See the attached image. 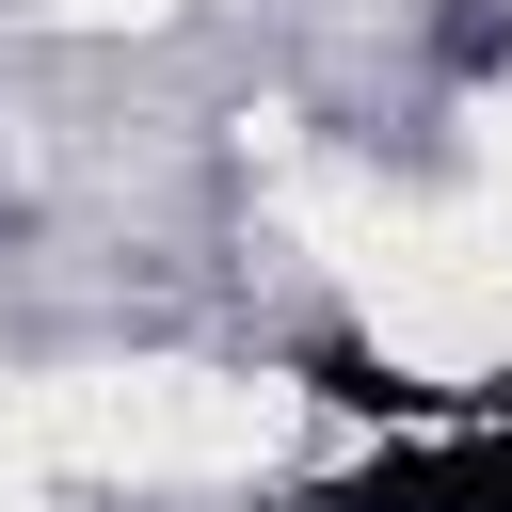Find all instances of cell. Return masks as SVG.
Returning a JSON list of instances; mask_svg holds the SVG:
<instances>
[{
    "label": "cell",
    "mask_w": 512,
    "mask_h": 512,
    "mask_svg": "<svg viewBox=\"0 0 512 512\" xmlns=\"http://www.w3.org/2000/svg\"><path fill=\"white\" fill-rule=\"evenodd\" d=\"M16 416L64 480H256L304 432V400L240 368H80V384H16Z\"/></svg>",
    "instance_id": "obj_1"
},
{
    "label": "cell",
    "mask_w": 512,
    "mask_h": 512,
    "mask_svg": "<svg viewBox=\"0 0 512 512\" xmlns=\"http://www.w3.org/2000/svg\"><path fill=\"white\" fill-rule=\"evenodd\" d=\"M64 496V464L32 448V416H16V384H0V512H48Z\"/></svg>",
    "instance_id": "obj_2"
},
{
    "label": "cell",
    "mask_w": 512,
    "mask_h": 512,
    "mask_svg": "<svg viewBox=\"0 0 512 512\" xmlns=\"http://www.w3.org/2000/svg\"><path fill=\"white\" fill-rule=\"evenodd\" d=\"M480 176H496V208H512V112H480Z\"/></svg>",
    "instance_id": "obj_3"
},
{
    "label": "cell",
    "mask_w": 512,
    "mask_h": 512,
    "mask_svg": "<svg viewBox=\"0 0 512 512\" xmlns=\"http://www.w3.org/2000/svg\"><path fill=\"white\" fill-rule=\"evenodd\" d=\"M48 16H160V0H48Z\"/></svg>",
    "instance_id": "obj_4"
}]
</instances>
